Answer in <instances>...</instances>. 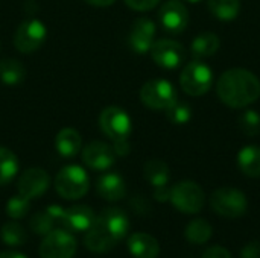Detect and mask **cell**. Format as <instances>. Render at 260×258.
Here are the masks:
<instances>
[{"label": "cell", "mask_w": 260, "mask_h": 258, "mask_svg": "<svg viewBox=\"0 0 260 258\" xmlns=\"http://www.w3.org/2000/svg\"><path fill=\"white\" fill-rule=\"evenodd\" d=\"M129 228V220L120 208H107L96 216L94 224L85 234V246L90 252L107 254L122 239Z\"/></svg>", "instance_id": "cell-1"}, {"label": "cell", "mask_w": 260, "mask_h": 258, "mask_svg": "<svg viewBox=\"0 0 260 258\" xmlns=\"http://www.w3.org/2000/svg\"><path fill=\"white\" fill-rule=\"evenodd\" d=\"M216 91L225 105L245 108L260 97V81L254 73L245 68H232L219 78Z\"/></svg>", "instance_id": "cell-2"}, {"label": "cell", "mask_w": 260, "mask_h": 258, "mask_svg": "<svg viewBox=\"0 0 260 258\" xmlns=\"http://www.w3.org/2000/svg\"><path fill=\"white\" fill-rule=\"evenodd\" d=\"M210 205L216 214L227 219H238L247 213L248 201L241 190L222 187L213 192L210 198Z\"/></svg>", "instance_id": "cell-3"}, {"label": "cell", "mask_w": 260, "mask_h": 258, "mask_svg": "<svg viewBox=\"0 0 260 258\" xmlns=\"http://www.w3.org/2000/svg\"><path fill=\"white\" fill-rule=\"evenodd\" d=\"M212 82H213L212 68L198 59L189 62L183 68L181 76H180V84L184 93L193 97L206 94L210 90Z\"/></svg>", "instance_id": "cell-4"}, {"label": "cell", "mask_w": 260, "mask_h": 258, "mask_svg": "<svg viewBox=\"0 0 260 258\" xmlns=\"http://www.w3.org/2000/svg\"><path fill=\"white\" fill-rule=\"evenodd\" d=\"M55 189L64 199H79L88 192V176L79 166H67L55 178Z\"/></svg>", "instance_id": "cell-5"}, {"label": "cell", "mask_w": 260, "mask_h": 258, "mask_svg": "<svg viewBox=\"0 0 260 258\" xmlns=\"http://www.w3.org/2000/svg\"><path fill=\"white\" fill-rule=\"evenodd\" d=\"M172 205L186 214H197L203 210L206 196L203 189L193 181H181L171 189Z\"/></svg>", "instance_id": "cell-6"}, {"label": "cell", "mask_w": 260, "mask_h": 258, "mask_svg": "<svg viewBox=\"0 0 260 258\" xmlns=\"http://www.w3.org/2000/svg\"><path fill=\"white\" fill-rule=\"evenodd\" d=\"M140 99L151 109H168L175 100H178V94L171 82L154 79L142 87Z\"/></svg>", "instance_id": "cell-7"}, {"label": "cell", "mask_w": 260, "mask_h": 258, "mask_svg": "<svg viewBox=\"0 0 260 258\" xmlns=\"http://www.w3.org/2000/svg\"><path fill=\"white\" fill-rule=\"evenodd\" d=\"M76 252L75 237L64 230H52L40 245L41 258H73Z\"/></svg>", "instance_id": "cell-8"}, {"label": "cell", "mask_w": 260, "mask_h": 258, "mask_svg": "<svg viewBox=\"0 0 260 258\" xmlns=\"http://www.w3.org/2000/svg\"><path fill=\"white\" fill-rule=\"evenodd\" d=\"M99 125L107 137L113 141H126L131 134L129 116L117 106H108L101 113Z\"/></svg>", "instance_id": "cell-9"}, {"label": "cell", "mask_w": 260, "mask_h": 258, "mask_svg": "<svg viewBox=\"0 0 260 258\" xmlns=\"http://www.w3.org/2000/svg\"><path fill=\"white\" fill-rule=\"evenodd\" d=\"M46 35L47 29L40 20H26L15 30L14 46L21 53H32L44 43Z\"/></svg>", "instance_id": "cell-10"}, {"label": "cell", "mask_w": 260, "mask_h": 258, "mask_svg": "<svg viewBox=\"0 0 260 258\" xmlns=\"http://www.w3.org/2000/svg\"><path fill=\"white\" fill-rule=\"evenodd\" d=\"M152 59L163 68H177L186 61V49L181 43L174 40L154 41L151 47Z\"/></svg>", "instance_id": "cell-11"}, {"label": "cell", "mask_w": 260, "mask_h": 258, "mask_svg": "<svg viewBox=\"0 0 260 258\" xmlns=\"http://www.w3.org/2000/svg\"><path fill=\"white\" fill-rule=\"evenodd\" d=\"M158 18L165 30L171 33H181L187 27L189 12L181 2L169 0L160 8Z\"/></svg>", "instance_id": "cell-12"}, {"label": "cell", "mask_w": 260, "mask_h": 258, "mask_svg": "<svg viewBox=\"0 0 260 258\" xmlns=\"http://www.w3.org/2000/svg\"><path fill=\"white\" fill-rule=\"evenodd\" d=\"M82 161L93 170H107L116 161L114 149L102 141H93L82 151Z\"/></svg>", "instance_id": "cell-13"}, {"label": "cell", "mask_w": 260, "mask_h": 258, "mask_svg": "<svg viewBox=\"0 0 260 258\" xmlns=\"http://www.w3.org/2000/svg\"><path fill=\"white\" fill-rule=\"evenodd\" d=\"M49 187V175L38 167L27 169L18 179V195L27 198H40Z\"/></svg>", "instance_id": "cell-14"}, {"label": "cell", "mask_w": 260, "mask_h": 258, "mask_svg": "<svg viewBox=\"0 0 260 258\" xmlns=\"http://www.w3.org/2000/svg\"><path fill=\"white\" fill-rule=\"evenodd\" d=\"M155 36V24L149 18H137L129 33V44L134 52L146 53L151 50Z\"/></svg>", "instance_id": "cell-15"}, {"label": "cell", "mask_w": 260, "mask_h": 258, "mask_svg": "<svg viewBox=\"0 0 260 258\" xmlns=\"http://www.w3.org/2000/svg\"><path fill=\"white\" fill-rule=\"evenodd\" d=\"M96 214L87 205H73L62 213L61 222L73 231H88L94 224Z\"/></svg>", "instance_id": "cell-16"}, {"label": "cell", "mask_w": 260, "mask_h": 258, "mask_svg": "<svg viewBox=\"0 0 260 258\" xmlns=\"http://www.w3.org/2000/svg\"><path fill=\"white\" fill-rule=\"evenodd\" d=\"M128 249L134 258H157L160 245L155 237L146 233H136L128 239Z\"/></svg>", "instance_id": "cell-17"}, {"label": "cell", "mask_w": 260, "mask_h": 258, "mask_svg": "<svg viewBox=\"0 0 260 258\" xmlns=\"http://www.w3.org/2000/svg\"><path fill=\"white\" fill-rule=\"evenodd\" d=\"M96 190L99 193V196L105 201L110 202H116L120 201L125 193H126V187H125V181L122 179L120 175L117 173H107L102 175L98 179L96 184Z\"/></svg>", "instance_id": "cell-18"}, {"label": "cell", "mask_w": 260, "mask_h": 258, "mask_svg": "<svg viewBox=\"0 0 260 258\" xmlns=\"http://www.w3.org/2000/svg\"><path fill=\"white\" fill-rule=\"evenodd\" d=\"M81 144H82V138L79 132L72 128H66L59 131L56 135V141H55L58 154L64 158L75 157L81 151Z\"/></svg>", "instance_id": "cell-19"}, {"label": "cell", "mask_w": 260, "mask_h": 258, "mask_svg": "<svg viewBox=\"0 0 260 258\" xmlns=\"http://www.w3.org/2000/svg\"><path fill=\"white\" fill-rule=\"evenodd\" d=\"M238 166L245 176L260 178V148L259 146H245L238 154Z\"/></svg>", "instance_id": "cell-20"}, {"label": "cell", "mask_w": 260, "mask_h": 258, "mask_svg": "<svg viewBox=\"0 0 260 258\" xmlns=\"http://www.w3.org/2000/svg\"><path fill=\"white\" fill-rule=\"evenodd\" d=\"M219 46H221V41H219L216 33L204 32L192 41L190 49H192V55L195 58L201 59V58H207V56L215 55L218 52Z\"/></svg>", "instance_id": "cell-21"}, {"label": "cell", "mask_w": 260, "mask_h": 258, "mask_svg": "<svg viewBox=\"0 0 260 258\" xmlns=\"http://www.w3.org/2000/svg\"><path fill=\"white\" fill-rule=\"evenodd\" d=\"M24 75H26V68L20 61L11 58L0 61V79L6 85L20 84L24 79Z\"/></svg>", "instance_id": "cell-22"}, {"label": "cell", "mask_w": 260, "mask_h": 258, "mask_svg": "<svg viewBox=\"0 0 260 258\" xmlns=\"http://www.w3.org/2000/svg\"><path fill=\"white\" fill-rule=\"evenodd\" d=\"M143 173H145V178L148 179V182L152 184L154 187L166 186L169 181V167L161 160H149L145 164Z\"/></svg>", "instance_id": "cell-23"}, {"label": "cell", "mask_w": 260, "mask_h": 258, "mask_svg": "<svg viewBox=\"0 0 260 258\" xmlns=\"http://www.w3.org/2000/svg\"><path fill=\"white\" fill-rule=\"evenodd\" d=\"M212 234H213V228L204 219H195V220H192L186 227V231H184V236H186L187 242H190L193 245H203V243L209 242L210 237H212Z\"/></svg>", "instance_id": "cell-24"}, {"label": "cell", "mask_w": 260, "mask_h": 258, "mask_svg": "<svg viewBox=\"0 0 260 258\" xmlns=\"http://www.w3.org/2000/svg\"><path fill=\"white\" fill-rule=\"evenodd\" d=\"M18 172V160L14 152L0 146V186L12 181Z\"/></svg>", "instance_id": "cell-25"}, {"label": "cell", "mask_w": 260, "mask_h": 258, "mask_svg": "<svg viewBox=\"0 0 260 258\" xmlns=\"http://www.w3.org/2000/svg\"><path fill=\"white\" fill-rule=\"evenodd\" d=\"M210 12L219 20H233L241 9L239 0H207Z\"/></svg>", "instance_id": "cell-26"}, {"label": "cell", "mask_w": 260, "mask_h": 258, "mask_svg": "<svg viewBox=\"0 0 260 258\" xmlns=\"http://www.w3.org/2000/svg\"><path fill=\"white\" fill-rule=\"evenodd\" d=\"M0 236H2V240L11 246H21L27 242V234H26L24 228L17 222L5 224L0 231Z\"/></svg>", "instance_id": "cell-27"}, {"label": "cell", "mask_w": 260, "mask_h": 258, "mask_svg": "<svg viewBox=\"0 0 260 258\" xmlns=\"http://www.w3.org/2000/svg\"><path fill=\"white\" fill-rule=\"evenodd\" d=\"M166 111V117L174 125H184L192 117V108L187 102L175 100Z\"/></svg>", "instance_id": "cell-28"}, {"label": "cell", "mask_w": 260, "mask_h": 258, "mask_svg": "<svg viewBox=\"0 0 260 258\" xmlns=\"http://www.w3.org/2000/svg\"><path fill=\"white\" fill-rule=\"evenodd\" d=\"M239 129L247 137H256L260 132V116L254 109H247L239 116Z\"/></svg>", "instance_id": "cell-29"}, {"label": "cell", "mask_w": 260, "mask_h": 258, "mask_svg": "<svg viewBox=\"0 0 260 258\" xmlns=\"http://www.w3.org/2000/svg\"><path fill=\"white\" fill-rule=\"evenodd\" d=\"M55 222H58V220H56V219L53 217V214L46 208L44 211H38L37 214L32 216V219H30V228H32L34 233H37V234H44V236H46L47 233L52 231Z\"/></svg>", "instance_id": "cell-30"}, {"label": "cell", "mask_w": 260, "mask_h": 258, "mask_svg": "<svg viewBox=\"0 0 260 258\" xmlns=\"http://www.w3.org/2000/svg\"><path fill=\"white\" fill-rule=\"evenodd\" d=\"M29 208H30L29 199L18 195V196H14L8 201L6 213L11 219H23L29 213Z\"/></svg>", "instance_id": "cell-31"}, {"label": "cell", "mask_w": 260, "mask_h": 258, "mask_svg": "<svg viewBox=\"0 0 260 258\" xmlns=\"http://www.w3.org/2000/svg\"><path fill=\"white\" fill-rule=\"evenodd\" d=\"M160 0H125V3L134 11H149L158 5Z\"/></svg>", "instance_id": "cell-32"}, {"label": "cell", "mask_w": 260, "mask_h": 258, "mask_svg": "<svg viewBox=\"0 0 260 258\" xmlns=\"http://www.w3.org/2000/svg\"><path fill=\"white\" fill-rule=\"evenodd\" d=\"M201 258H232V254L222 246H212L207 251H204Z\"/></svg>", "instance_id": "cell-33"}, {"label": "cell", "mask_w": 260, "mask_h": 258, "mask_svg": "<svg viewBox=\"0 0 260 258\" xmlns=\"http://www.w3.org/2000/svg\"><path fill=\"white\" fill-rule=\"evenodd\" d=\"M241 258H260V243L259 242H251L244 246Z\"/></svg>", "instance_id": "cell-34"}, {"label": "cell", "mask_w": 260, "mask_h": 258, "mask_svg": "<svg viewBox=\"0 0 260 258\" xmlns=\"http://www.w3.org/2000/svg\"><path fill=\"white\" fill-rule=\"evenodd\" d=\"M155 199L160 201V202H166L171 199V190L166 189V186H161V187H155Z\"/></svg>", "instance_id": "cell-35"}, {"label": "cell", "mask_w": 260, "mask_h": 258, "mask_svg": "<svg viewBox=\"0 0 260 258\" xmlns=\"http://www.w3.org/2000/svg\"><path fill=\"white\" fill-rule=\"evenodd\" d=\"M87 3L93 5V6H99V8H104V6H110L113 5L116 0H85Z\"/></svg>", "instance_id": "cell-36"}, {"label": "cell", "mask_w": 260, "mask_h": 258, "mask_svg": "<svg viewBox=\"0 0 260 258\" xmlns=\"http://www.w3.org/2000/svg\"><path fill=\"white\" fill-rule=\"evenodd\" d=\"M0 258H27L26 255L20 254V252H15V251H3L0 252Z\"/></svg>", "instance_id": "cell-37"}, {"label": "cell", "mask_w": 260, "mask_h": 258, "mask_svg": "<svg viewBox=\"0 0 260 258\" xmlns=\"http://www.w3.org/2000/svg\"><path fill=\"white\" fill-rule=\"evenodd\" d=\"M187 2H190V3H198L200 0H187Z\"/></svg>", "instance_id": "cell-38"}]
</instances>
